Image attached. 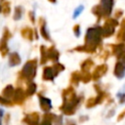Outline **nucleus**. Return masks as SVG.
<instances>
[{"instance_id": "f257e3e1", "label": "nucleus", "mask_w": 125, "mask_h": 125, "mask_svg": "<svg viewBox=\"0 0 125 125\" xmlns=\"http://www.w3.org/2000/svg\"><path fill=\"white\" fill-rule=\"evenodd\" d=\"M101 45H102V27L94 26V27H90L87 29L85 40H84V45L77 46L71 51L94 54L96 50L99 47H101Z\"/></svg>"}, {"instance_id": "f03ea898", "label": "nucleus", "mask_w": 125, "mask_h": 125, "mask_svg": "<svg viewBox=\"0 0 125 125\" xmlns=\"http://www.w3.org/2000/svg\"><path fill=\"white\" fill-rule=\"evenodd\" d=\"M62 104L60 106V110L65 115H73L76 112L82 97H76L73 86H68L62 91Z\"/></svg>"}, {"instance_id": "7ed1b4c3", "label": "nucleus", "mask_w": 125, "mask_h": 125, "mask_svg": "<svg viewBox=\"0 0 125 125\" xmlns=\"http://www.w3.org/2000/svg\"><path fill=\"white\" fill-rule=\"evenodd\" d=\"M36 70H37V59L29 60L22 66L21 72L19 73L20 76L19 78L31 82V80L36 76Z\"/></svg>"}, {"instance_id": "20e7f679", "label": "nucleus", "mask_w": 125, "mask_h": 125, "mask_svg": "<svg viewBox=\"0 0 125 125\" xmlns=\"http://www.w3.org/2000/svg\"><path fill=\"white\" fill-rule=\"evenodd\" d=\"M118 25V21L115 19H107L102 27V37H110L115 31V27Z\"/></svg>"}, {"instance_id": "39448f33", "label": "nucleus", "mask_w": 125, "mask_h": 125, "mask_svg": "<svg viewBox=\"0 0 125 125\" xmlns=\"http://www.w3.org/2000/svg\"><path fill=\"white\" fill-rule=\"evenodd\" d=\"M12 37V34L10 32V30L5 27L3 30V36L0 40V53L2 55V57H5L8 52H9V48H8V40Z\"/></svg>"}, {"instance_id": "423d86ee", "label": "nucleus", "mask_w": 125, "mask_h": 125, "mask_svg": "<svg viewBox=\"0 0 125 125\" xmlns=\"http://www.w3.org/2000/svg\"><path fill=\"white\" fill-rule=\"evenodd\" d=\"M107 69H108V67H107L106 63H102V64L97 65L95 67L93 73H92V79L95 80V81L99 80L100 78H102L107 72Z\"/></svg>"}, {"instance_id": "0eeeda50", "label": "nucleus", "mask_w": 125, "mask_h": 125, "mask_svg": "<svg viewBox=\"0 0 125 125\" xmlns=\"http://www.w3.org/2000/svg\"><path fill=\"white\" fill-rule=\"evenodd\" d=\"M25 92L23 91V89L21 87H18L17 89H15L14 92V96H13V103L16 104H23L24 101H25Z\"/></svg>"}, {"instance_id": "6e6552de", "label": "nucleus", "mask_w": 125, "mask_h": 125, "mask_svg": "<svg viewBox=\"0 0 125 125\" xmlns=\"http://www.w3.org/2000/svg\"><path fill=\"white\" fill-rule=\"evenodd\" d=\"M39 119H40L39 113L36 111H33V112L26 114L22 118V123H24L26 125H38Z\"/></svg>"}, {"instance_id": "1a4fd4ad", "label": "nucleus", "mask_w": 125, "mask_h": 125, "mask_svg": "<svg viewBox=\"0 0 125 125\" xmlns=\"http://www.w3.org/2000/svg\"><path fill=\"white\" fill-rule=\"evenodd\" d=\"M101 8L104 17H108L111 14L113 7V0H101Z\"/></svg>"}, {"instance_id": "9d476101", "label": "nucleus", "mask_w": 125, "mask_h": 125, "mask_svg": "<svg viewBox=\"0 0 125 125\" xmlns=\"http://www.w3.org/2000/svg\"><path fill=\"white\" fill-rule=\"evenodd\" d=\"M38 98H39V104H40V108L45 111V112H49L50 109L52 108V103H51V100L46 98V97H43L42 95H38Z\"/></svg>"}, {"instance_id": "9b49d317", "label": "nucleus", "mask_w": 125, "mask_h": 125, "mask_svg": "<svg viewBox=\"0 0 125 125\" xmlns=\"http://www.w3.org/2000/svg\"><path fill=\"white\" fill-rule=\"evenodd\" d=\"M46 52H47V58H48V61H52L54 62H57L59 58H60V53L59 51L55 48V46H51L49 48L46 49Z\"/></svg>"}, {"instance_id": "f8f14e48", "label": "nucleus", "mask_w": 125, "mask_h": 125, "mask_svg": "<svg viewBox=\"0 0 125 125\" xmlns=\"http://www.w3.org/2000/svg\"><path fill=\"white\" fill-rule=\"evenodd\" d=\"M113 73H114V75H115L117 78H119V79L123 78L124 75H125V65H124L121 62H119V61L116 62V63H115V65H114Z\"/></svg>"}, {"instance_id": "ddd939ff", "label": "nucleus", "mask_w": 125, "mask_h": 125, "mask_svg": "<svg viewBox=\"0 0 125 125\" xmlns=\"http://www.w3.org/2000/svg\"><path fill=\"white\" fill-rule=\"evenodd\" d=\"M39 26H40V34L41 36L47 40V41H51V37L49 35V32L47 31V28H46V21L43 18H40L39 19Z\"/></svg>"}, {"instance_id": "4468645a", "label": "nucleus", "mask_w": 125, "mask_h": 125, "mask_svg": "<svg viewBox=\"0 0 125 125\" xmlns=\"http://www.w3.org/2000/svg\"><path fill=\"white\" fill-rule=\"evenodd\" d=\"M110 48H111V54L116 56L118 59L120 58V56L124 53V48H125V45L123 43H119V44H111L110 45Z\"/></svg>"}, {"instance_id": "2eb2a0df", "label": "nucleus", "mask_w": 125, "mask_h": 125, "mask_svg": "<svg viewBox=\"0 0 125 125\" xmlns=\"http://www.w3.org/2000/svg\"><path fill=\"white\" fill-rule=\"evenodd\" d=\"M55 78L53 68L52 66H45L43 68V73H42V79L44 81H53Z\"/></svg>"}, {"instance_id": "dca6fc26", "label": "nucleus", "mask_w": 125, "mask_h": 125, "mask_svg": "<svg viewBox=\"0 0 125 125\" xmlns=\"http://www.w3.org/2000/svg\"><path fill=\"white\" fill-rule=\"evenodd\" d=\"M21 36H22L24 39H26V40H28V41H32V40H33L34 30H33L32 28L28 27V26H25V27H23V28L21 30Z\"/></svg>"}, {"instance_id": "f3484780", "label": "nucleus", "mask_w": 125, "mask_h": 125, "mask_svg": "<svg viewBox=\"0 0 125 125\" xmlns=\"http://www.w3.org/2000/svg\"><path fill=\"white\" fill-rule=\"evenodd\" d=\"M21 62V57H20V55L17 52H14V53L10 54V56H9V62H10L11 66H16V65L20 64Z\"/></svg>"}, {"instance_id": "a211bd4d", "label": "nucleus", "mask_w": 125, "mask_h": 125, "mask_svg": "<svg viewBox=\"0 0 125 125\" xmlns=\"http://www.w3.org/2000/svg\"><path fill=\"white\" fill-rule=\"evenodd\" d=\"M14 92H15V89L12 85H7L3 90H2V97H4L5 99L7 100H10L13 98L14 96Z\"/></svg>"}, {"instance_id": "6ab92c4d", "label": "nucleus", "mask_w": 125, "mask_h": 125, "mask_svg": "<svg viewBox=\"0 0 125 125\" xmlns=\"http://www.w3.org/2000/svg\"><path fill=\"white\" fill-rule=\"evenodd\" d=\"M93 66H94V62L92 59H86L80 64L81 71H89Z\"/></svg>"}, {"instance_id": "aec40b11", "label": "nucleus", "mask_w": 125, "mask_h": 125, "mask_svg": "<svg viewBox=\"0 0 125 125\" xmlns=\"http://www.w3.org/2000/svg\"><path fill=\"white\" fill-rule=\"evenodd\" d=\"M116 39L120 42H125V19L121 21V27L117 32Z\"/></svg>"}, {"instance_id": "412c9836", "label": "nucleus", "mask_w": 125, "mask_h": 125, "mask_svg": "<svg viewBox=\"0 0 125 125\" xmlns=\"http://www.w3.org/2000/svg\"><path fill=\"white\" fill-rule=\"evenodd\" d=\"M80 82V71H73L70 74V84L71 86H78Z\"/></svg>"}, {"instance_id": "4be33fe9", "label": "nucleus", "mask_w": 125, "mask_h": 125, "mask_svg": "<svg viewBox=\"0 0 125 125\" xmlns=\"http://www.w3.org/2000/svg\"><path fill=\"white\" fill-rule=\"evenodd\" d=\"M36 89H37V85L34 82H28L26 90H25V95L27 97H30V96L34 95L35 92H36Z\"/></svg>"}, {"instance_id": "5701e85b", "label": "nucleus", "mask_w": 125, "mask_h": 125, "mask_svg": "<svg viewBox=\"0 0 125 125\" xmlns=\"http://www.w3.org/2000/svg\"><path fill=\"white\" fill-rule=\"evenodd\" d=\"M92 80V74L90 71H80V81L83 83H89Z\"/></svg>"}, {"instance_id": "b1692460", "label": "nucleus", "mask_w": 125, "mask_h": 125, "mask_svg": "<svg viewBox=\"0 0 125 125\" xmlns=\"http://www.w3.org/2000/svg\"><path fill=\"white\" fill-rule=\"evenodd\" d=\"M52 68H53V72H54L55 77H56L60 72L63 71V70L65 69L64 65L62 64V63H60V62H54V64L52 65Z\"/></svg>"}, {"instance_id": "393cba45", "label": "nucleus", "mask_w": 125, "mask_h": 125, "mask_svg": "<svg viewBox=\"0 0 125 125\" xmlns=\"http://www.w3.org/2000/svg\"><path fill=\"white\" fill-rule=\"evenodd\" d=\"M46 47L44 45L40 46V63L44 64L48 62V58H47V52H46Z\"/></svg>"}, {"instance_id": "a878e982", "label": "nucleus", "mask_w": 125, "mask_h": 125, "mask_svg": "<svg viewBox=\"0 0 125 125\" xmlns=\"http://www.w3.org/2000/svg\"><path fill=\"white\" fill-rule=\"evenodd\" d=\"M1 12L3 13L4 16H8L11 12V6H10V2L5 1L3 2L2 6H1Z\"/></svg>"}, {"instance_id": "bb28decb", "label": "nucleus", "mask_w": 125, "mask_h": 125, "mask_svg": "<svg viewBox=\"0 0 125 125\" xmlns=\"http://www.w3.org/2000/svg\"><path fill=\"white\" fill-rule=\"evenodd\" d=\"M92 13L98 18V21H100V20L104 17V15H103V11H102V8H101L100 5L95 6V7L92 9Z\"/></svg>"}, {"instance_id": "cd10ccee", "label": "nucleus", "mask_w": 125, "mask_h": 125, "mask_svg": "<svg viewBox=\"0 0 125 125\" xmlns=\"http://www.w3.org/2000/svg\"><path fill=\"white\" fill-rule=\"evenodd\" d=\"M22 16V8L21 6H17L15 8V12H14V20L15 21H19Z\"/></svg>"}, {"instance_id": "c85d7f7f", "label": "nucleus", "mask_w": 125, "mask_h": 125, "mask_svg": "<svg viewBox=\"0 0 125 125\" xmlns=\"http://www.w3.org/2000/svg\"><path fill=\"white\" fill-rule=\"evenodd\" d=\"M96 105H97V103H96V99L94 97H91L86 101V107L87 108H91V107H94Z\"/></svg>"}, {"instance_id": "c756f323", "label": "nucleus", "mask_w": 125, "mask_h": 125, "mask_svg": "<svg viewBox=\"0 0 125 125\" xmlns=\"http://www.w3.org/2000/svg\"><path fill=\"white\" fill-rule=\"evenodd\" d=\"M0 104H1V105H5V106H12V105L14 104V103H13L12 101L7 100V99H5L4 97L0 96Z\"/></svg>"}, {"instance_id": "7c9ffc66", "label": "nucleus", "mask_w": 125, "mask_h": 125, "mask_svg": "<svg viewBox=\"0 0 125 125\" xmlns=\"http://www.w3.org/2000/svg\"><path fill=\"white\" fill-rule=\"evenodd\" d=\"M52 123L54 125H62V115H56L53 119Z\"/></svg>"}, {"instance_id": "2f4dec72", "label": "nucleus", "mask_w": 125, "mask_h": 125, "mask_svg": "<svg viewBox=\"0 0 125 125\" xmlns=\"http://www.w3.org/2000/svg\"><path fill=\"white\" fill-rule=\"evenodd\" d=\"M83 9H84L83 5H79V6L75 9V11H74V13H73V18H74V19H76V18H77V17L82 13Z\"/></svg>"}, {"instance_id": "473e14b6", "label": "nucleus", "mask_w": 125, "mask_h": 125, "mask_svg": "<svg viewBox=\"0 0 125 125\" xmlns=\"http://www.w3.org/2000/svg\"><path fill=\"white\" fill-rule=\"evenodd\" d=\"M73 32H74V35L76 37H78L80 35V25L79 24H75L73 26Z\"/></svg>"}, {"instance_id": "72a5a7b5", "label": "nucleus", "mask_w": 125, "mask_h": 125, "mask_svg": "<svg viewBox=\"0 0 125 125\" xmlns=\"http://www.w3.org/2000/svg\"><path fill=\"white\" fill-rule=\"evenodd\" d=\"M109 55H110L109 51H104V53H103L102 56H101V59H102V60H106V59L109 57Z\"/></svg>"}, {"instance_id": "f704fd0d", "label": "nucleus", "mask_w": 125, "mask_h": 125, "mask_svg": "<svg viewBox=\"0 0 125 125\" xmlns=\"http://www.w3.org/2000/svg\"><path fill=\"white\" fill-rule=\"evenodd\" d=\"M28 17H29L30 21H31L32 23H34V22H35V16H34V13H33L32 11H30V12L28 13Z\"/></svg>"}, {"instance_id": "c9c22d12", "label": "nucleus", "mask_w": 125, "mask_h": 125, "mask_svg": "<svg viewBox=\"0 0 125 125\" xmlns=\"http://www.w3.org/2000/svg\"><path fill=\"white\" fill-rule=\"evenodd\" d=\"M124 117H125V109H123V110L118 114V116H117V121H121Z\"/></svg>"}, {"instance_id": "e433bc0d", "label": "nucleus", "mask_w": 125, "mask_h": 125, "mask_svg": "<svg viewBox=\"0 0 125 125\" xmlns=\"http://www.w3.org/2000/svg\"><path fill=\"white\" fill-rule=\"evenodd\" d=\"M118 97H119V103L120 104L125 103V94H119Z\"/></svg>"}, {"instance_id": "4c0bfd02", "label": "nucleus", "mask_w": 125, "mask_h": 125, "mask_svg": "<svg viewBox=\"0 0 125 125\" xmlns=\"http://www.w3.org/2000/svg\"><path fill=\"white\" fill-rule=\"evenodd\" d=\"M9 121H10V114L7 113V114L5 115V117H4V124H5V125H8V124H9Z\"/></svg>"}, {"instance_id": "58836bf2", "label": "nucleus", "mask_w": 125, "mask_h": 125, "mask_svg": "<svg viewBox=\"0 0 125 125\" xmlns=\"http://www.w3.org/2000/svg\"><path fill=\"white\" fill-rule=\"evenodd\" d=\"M39 125H52V122H51V121H49V120L43 119V121H42Z\"/></svg>"}, {"instance_id": "ea45409f", "label": "nucleus", "mask_w": 125, "mask_h": 125, "mask_svg": "<svg viewBox=\"0 0 125 125\" xmlns=\"http://www.w3.org/2000/svg\"><path fill=\"white\" fill-rule=\"evenodd\" d=\"M121 16H122V11H121V10H117L116 13H115V17L118 19V18H120Z\"/></svg>"}, {"instance_id": "a19ab883", "label": "nucleus", "mask_w": 125, "mask_h": 125, "mask_svg": "<svg viewBox=\"0 0 125 125\" xmlns=\"http://www.w3.org/2000/svg\"><path fill=\"white\" fill-rule=\"evenodd\" d=\"M119 59H121V61H122L121 62H122V63L125 65V54H124V53H123V54L120 56V58H119Z\"/></svg>"}, {"instance_id": "79ce46f5", "label": "nucleus", "mask_w": 125, "mask_h": 125, "mask_svg": "<svg viewBox=\"0 0 125 125\" xmlns=\"http://www.w3.org/2000/svg\"><path fill=\"white\" fill-rule=\"evenodd\" d=\"M85 120H88V116H81V117L79 118V121H80V122H83V121H85Z\"/></svg>"}, {"instance_id": "37998d69", "label": "nucleus", "mask_w": 125, "mask_h": 125, "mask_svg": "<svg viewBox=\"0 0 125 125\" xmlns=\"http://www.w3.org/2000/svg\"><path fill=\"white\" fill-rule=\"evenodd\" d=\"M113 113H114V110H113V109H111V110H110V112H108V113H107V117L112 116V115H113Z\"/></svg>"}, {"instance_id": "c03bdc74", "label": "nucleus", "mask_w": 125, "mask_h": 125, "mask_svg": "<svg viewBox=\"0 0 125 125\" xmlns=\"http://www.w3.org/2000/svg\"><path fill=\"white\" fill-rule=\"evenodd\" d=\"M49 2H51V3H56L57 2V0H48Z\"/></svg>"}, {"instance_id": "a18cd8bd", "label": "nucleus", "mask_w": 125, "mask_h": 125, "mask_svg": "<svg viewBox=\"0 0 125 125\" xmlns=\"http://www.w3.org/2000/svg\"><path fill=\"white\" fill-rule=\"evenodd\" d=\"M2 124V121H1V117H0V125Z\"/></svg>"}, {"instance_id": "49530a36", "label": "nucleus", "mask_w": 125, "mask_h": 125, "mask_svg": "<svg viewBox=\"0 0 125 125\" xmlns=\"http://www.w3.org/2000/svg\"><path fill=\"white\" fill-rule=\"evenodd\" d=\"M0 12H1V5H0Z\"/></svg>"}, {"instance_id": "de8ad7c7", "label": "nucleus", "mask_w": 125, "mask_h": 125, "mask_svg": "<svg viewBox=\"0 0 125 125\" xmlns=\"http://www.w3.org/2000/svg\"><path fill=\"white\" fill-rule=\"evenodd\" d=\"M70 125H75V124H70Z\"/></svg>"}, {"instance_id": "09e8293b", "label": "nucleus", "mask_w": 125, "mask_h": 125, "mask_svg": "<svg viewBox=\"0 0 125 125\" xmlns=\"http://www.w3.org/2000/svg\"><path fill=\"white\" fill-rule=\"evenodd\" d=\"M124 51H125V48H124Z\"/></svg>"}, {"instance_id": "8fccbe9b", "label": "nucleus", "mask_w": 125, "mask_h": 125, "mask_svg": "<svg viewBox=\"0 0 125 125\" xmlns=\"http://www.w3.org/2000/svg\"><path fill=\"white\" fill-rule=\"evenodd\" d=\"M2 1H4V0H2Z\"/></svg>"}]
</instances>
